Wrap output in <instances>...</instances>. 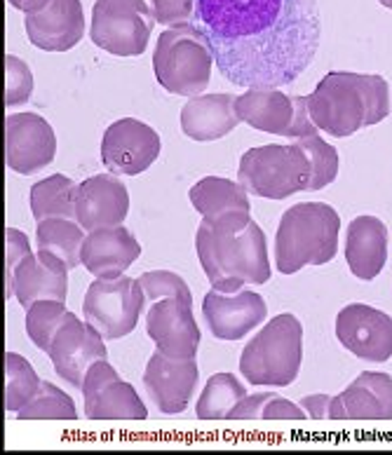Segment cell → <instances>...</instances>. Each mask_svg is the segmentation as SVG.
Instances as JSON below:
<instances>
[{
	"mask_svg": "<svg viewBox=\"0 0 392 455\" xmlns=\"http://www.w3.org/2000/svg\"><path fill=\"white\" fill-rule=\"evenodd\" d=\"M216 68L230 85L280 90L313 64L322 38L317 0H197Z\"/></svg>",
	"mask_w": 392,
	"mask_h": 455,
	"instance_id": "1",
	"label": "cell"
},
{
	"mask_svg": "<svg viewBox=\"0 0 392 455\" xmlns=\"http://www.w3.org/2000/svg\"><path fill=\"white\" fill-rule=\"evenodd\" d=\"M196 251L212 289L237 293L247 284L270 280L268 242L249 212H233L221 219H203L196 233Z\"/></svg>",
	"mask_w": 392,
	"mask_h": 455,
	"instance_id": "2",
	"label": "cell"
},
{
	"mask_svg": "<svg viewBox=\"0 0 392 455\" xmlns=\"http://www.w3.org/2000/svg\"><path fill=\"white\" fill-rule=\"evenodd\" d=\"M315 124L336 139L357 134L390 116L388 80L376 73L329 71L308 94Z\"/></svg>",
	"mask_w": 392,
	"mask_h": 455,
	"instance_id": "3",
	"label": "cell"
},
{
	"mask_svg": "<svg viewBox=\"0 0 392 455\" xmlns=\"http://www.w3.org/2000/svg\"><path fill=\"white\" fill-rule=\"evenodd\" d=\"M340 219L327 202H301L289 207L275 233V266L294 275L306 266H324L339 251Z\"/></svg>",
	"mask_w": 392,
	"mask_h": 455,
	"instance_id": "4",
	"label": "cell"
},
{
	"mask_svg": "<svg viewBox=\"0 0 392 455\" xmlns=\"http://www.w3.org/2000/svg\"><path fill=\"white\" fill-rule=\"evenodd\" d=\"M214 50L200 24H177L157 36L153 73L157 85L179 97H197L212 80Z\"/></svg>",
	"mask_w": 392,
	"mask_h": 455,
	"instance_id": "5",
	"label": "cell"
},
{
	"mask_svg": "<svg viewBox=\"0 0 392 455\" xmlns=\"http://www.w3.org/2000/svg\"><path fill=\"white\" fill-rule=\"evenodd\" d=\"M237 181L249 196L266 200H287L303 190H317L313 160L299 139L294 146L268 143L247 150L240 157Z\"/></svg>",
	"mask_w": 392,
	"mask_h": 455,
	"instance_id": "6",
	"label": "cell"
},
{
	"mask_svg": "<svg viewBox=\"0 0 392 455\" xmlns=\"http://www.w3.org/2000/svg\"><path fill=\"white\" fill-rule=\"evenodd\" d=\"M301 362L303 326L292 313H282L244 345L240 371L256 387H287L299 376Z\"/></svg>",
	"mask_w": 392,
	"mask_h": 455,
	"instance_id": "7",
	"label": "cell"
},
{
	"mask_svg": "<svg viewBox=\"0 0 392 455\" xmlns=\"http://www.w3.org/2000/svg\"><path fill=\"white\" fill-rule=\"evenodd\" d=\"M156 12L146 0H97L92 7V43L116 57L146 52L156 27Z\"/></svg>",
	"mask_w": 392,
	"mask_h": 455,
	"instance_id": "8",
	"label": "cell"
},
{
	"mask_svg": "<svg viewBox=\"0 0 392 455\" xmlns=\"http://www.w3.org/2000/svg\"><path fill=\"white\" fill-rule=\"evenodd\" d=\"M146 306L144 286L132 277L92 282L83 300V315L106 340H120L137 329Z\"/></svg>",
	"mask_w": 392,
	"mask_h": 455,
	"instance_id": "9",
	"label": "cell"
},
{
	"mask_svg": "<svg viewBox=\"0 0 392 455\" xmlns=\"http://www.w3.org/2000/svg\"><path fill=\"white\" fill-rule=\"evenodd\" d=\"M236 108L242 123L277 137L306 139L320 132L308 108V97H289L280 90L261 87L236 97Z\"/></svg>",
	"mask_w": 392,
	"mask_h": 455,
	"instance_id": "10",
	"label": "cell"
},
{
	"mask_svg": "<svg viewBox=\"0 0 392 455\" xmlns=\"http://www.w3.org/2000/svg\"><path fill=\"white\" fill-rule=\"evenodd\" d=\"M160 134L151 124L123 117L118 123L108 124L101 139V163L116 176L144 174L157 157H160Z\"/></svg>",
	"mask_w": 392,
	"mask_h": 455,
	"instance_id": "11",
	"label": "cell"
},
{
	"mask_svg": "<svg viewBox=\"0 0 392 455\" xmlns=\"http://www.w3.org/2000/svg\"><path fill=\"white\" fill-rule=\"evenodd\" d=\"M336 339L355 357L383 364L392 357V317L366 303H350L336 315Z\"/></svg>",
	"mask_w": 392,
	"mask_h": 455,
	"instance_id": "12",
	"label": "cell"
},
{
	"mask_svg": "<svg viewBox=\"0 0 392 455\" xmlns=\"http://www.w3.org/2000/svg\"><path fill=\"white\" fill-rule=\"evenodd\" d=\"M57 156L52 124L36 113H10L5 117V163L17 174H36Z\"/></svg>",
	"mask_w": 392,
	"mask_h": 455,
	"instance_id": "13",
	"label": "cell"
},
{
	"mask_svg": "<svg viewBox=\"0 0 392 455\" xmlns=\"http://www.w3.org/2000/svg\"><path fill=\"white\" fill-rule=\"evenodd\" d=\"M104 336L90 324L80 322L76 315H68L61 329L54 336L47 357L52 359L57 376H61L71 387H83L85 373L94 362L108 357Z\"/></svg>",
	"mask_w": 392,
	"mask_h": 455,
	"instance_id": "14",
	"label": "cell"
},
{
	"mask_svg": "<svg viewBox=\"0 0 392 455\" xmlns=\"http://www.w3.org/2000/svg\"><path fill=\"white\" fill-rule=\"evenodd\" d=\"M146 331L156 350L172 359H196L203 333L193 317V306L179 299L153 303L146 315Z\"/></svg>",
	"mask_w": 392,
	"mask_h": 455,
	"instance_id": "15",
	"label": "cell"
},
{
	"mask_svg": "<svg viewBox=\"0 0 392 455\" xmlns=\"http://www.w3.org/2000/svg\"><path fill=\"white\" fill-rule=\"evenodd\" d=\"M203 315L214 339L240 340L268 317V307L256 291L221 293L212 289L203 300Z\"/></svg>",
	"mask_w": 392,
	"mask_h": 455,
	"instance_id": "16",
	"label": "cell"
},
{
	"mask_svg": "<svg viewBox=\"0 0 392 455\" xmlns=\"http://www.w3.org/2000/svg\"><path fill=\"white\" fill-rule=\"evenodd\" d=\"M144 385L160 413H183L197 385L196 359H172L156 352L146 364Z\"/></svg>",
	"mask_w": 392,
	"mask_h": 455,
	"instance_id": "17",
	"label": "cell"
},
{
	"mask_svg": "<svg viewBox=\"0 0 392 455\" xmlns=\"http://www.w3.org/2000/svg\"><path fill=\"white\" fill-rule=\"evenodd\" d=\"M130 212L127 186L116 174H97L78 183L76 193V221L90 230L123 226Z\"/></svg>",
	"mask_w": 392,
	"mask_h": 455,
	"instance_id": "18",
	"label": "cell"
},
{
	"mask_svg": "<svg viewBox=\"0 0 392 455\" xmlns=\"http://www.w3.org/2000/svg\"><path fill=\"white\" fill-rule=\"evenodd\" d=\"M27 36L45 52H68L85 36V14L80 0H52L45 10L27 14Z\"/></svg>",
	"mask_w": 392,
	"mask_h": 455,
	"instance_id": "19",
	"label": "cell"
},
{
	"mask_svg": "<svg viewBox=\"0 0 392 455\" xmlns=\"http://www.w3.org/2000/svg\"><path fill=\"white\" fill-rule=\"evenodd\" d=\"M139 256L141 244L137 237L124 226H108L87 233L80 263L99 280H118Z\"/></svg>",
	"mask_w": 392,
	"mask_h": 455,
	"instance_id": "20",
	"label": "cell"
},
{
	"mask_svg": "<svg viewBox=\"0 0 392 455\" xmlns=\"http://www.w3.org/2000/svg\"><path fill=\"white\" fill-rule=\"evenodd\" d=\"M68 270L60 256L52 251L38 249V254H28L17 267L12 280V296L20 300L24 310L36 303V300L52 299L64 300L68 296Z\"/></svg>",
	"mask_w": 392,
	"mask_h": 455,
	"instance_id": "21",
	"label": "cell"
},
{
	"mask_svg": "<svg viewBox=\"0 0 392 455\" xmlns=\"http://www.w3.org/2000/svg\"><path fill=\"white\" fill-rule=\"evenodd\" d=\"M240 123L236 97L228 92L197 94L190 97L181 108V130L193 141L207 143L228 137Z\"/></svg>",
	"mask_w": 392,
	"mask_h": 455,
	"instance_id": "22",
	"label": "cell"
},
{
	"mask_svg": "<svg viewBox=\"0 0 392 455\" xmlns=\"http://www.w3.org/2000/svg\"><path fill=\"white\" fill-rule=\"evenodd\" d=\"M346 260L350 273L372 282L388 263V228L376 216H357L346 233Z\"/></svg>",
	"mask_w": 392,
	"mask_h": 455,
	"instance_id": "23",
	"label": "cell"
},
{
	"mask_svg": "<svg viewBox=\"0 0 392 455\" xmlns=\"http://www.w3.org/2000/svg\"><path fill=\"white\" fill-rule=\"evenodd\" d=\"M348 420H392V376L364 371L339 395Z\"/></svg>",
	"mask_w": 392,
	"mask_h": 455,
	"instance_id": "24",
	"label": "cell"
},
{
	"mask_svg": "<svg viewBox=\"0 0 392 455\" xmlns=\"http://www.w3.org/2000/svg\"><path fill=\"white\" fill-rule=\"evenodd\" d=\"M188 200L203 219H221L233 212H252L249 193L240 181H230L221 176H204L188 190Z\"/></svg>",
	"mask_w": 392,
	"mask_h": 455,
	"instance_id": "25",
	"label": "cell"
},
{
	"mask_svg": "<svg viewBox=\"0 0 392 455\" xmlns=\"http://www.w3.org/2000/svg\"><path fill=\"white\" fill-rule=\"evenodd\" d=\"M85 416L90 420H144L148 418V409L130 383L116 378L87 395Z\"/></svg>",
	"mask_w": 392,
	"mask_h": 455,
	"instance_id": "26",
	"label": "cell"
},
{
	"mask_svg": "<svg viewBox=\"0 0 392 455\" xmlns=\"http://www.w3.org/2000/svg\"><path fill=\"white\" fill-rule=\"evenodd\" d=\"M78 183L68 176L52 174L31 188V214L36 221L45 219H76Z\"/></svg>",
	"mask_w": 392,
	"mask_h": 455,
	"instance_id": "27",
	"label": "cell"
},
{
	"mask_svg": "<svg viewBox=\"0 0 392 455\" xmlns=\"http://www.w3.org/2000/svg\"><path fill=\"white\" fill-rule=\"evenodd\" d=\"M85 237V228L80 226L76 219H45V221H38V228H36L38 249H45V251L60 256L71 270L83 266L80 251H83Z\"/></svg>",
	"mask_w": 392,
	"mask_h": 455,
	"instance_id": "28",
	"label": "cell"
},
{
	"mask_svg": "<svg viewBox=\"0 0 392 455\" xmlns=\"http://www.w3.org/2000/svg\"><path fill=\"white\" fill-rule=\"evenodd\" d=\"M247 397L244 385L233 373H214L197 399L196 413L200 420H230V411Z\"/></svg>",
	"mask_w": 392,
	"mask_h": 455,
	"instance_id": "29",
	"label": "cell"
},
{
	"mask_svg": "<svg viewBox=\"0 0 392 455\" xmlns=\"http://www.w3.org/2000/svg\"><path fill=\"white\" fill-rule=\"evenodd\" d=\"M43 380L17 352H5V409L17 413L38 395Z\"/></svg>",
	"mask_w": 392,
	"mask_h": 455,
	"instance_id": "30",
	"label": "cell"
},
{
	"mask_svg": "<svg viewBox=\"0 0 392 455\" xmlns=\"http://www.w3.org/2000/svg\"><path fill=\"white\" fill-rule=\"evenodd\" d=\"M68 315L71 313L66 310L64 300H36L27 310V333L31 343L47 355L54 336H57L61 324L68 319Z\"/></svg>",
	"mask_w": 392,
	"mask_h": 455,
	"instance_id": "31",
	"label": "cell"
},
{
	"mask_svg": "<svg viewBox=\"0 0 392 455\" xmlns=\"http://www.w3.org/2000/svg\"><path fill=\"white\" fill-rule=\"evenodd\" d=\"M17 418L21 420H76L78 409L66 392L43 380L38 395L24 409L17 411Z\"/></svg>",
	"mask_w": 392,
	"mask_h": 455,
	"instance_id": "32",
	"label": "cell"
},
{
	"mask_svg": "<svg viewBox=\"0 0 392 455\" xmlns=\"http://www.w3.org/2000/svg\"><path fill=\"white\" fill-rule=\"evenodd\" d=\"M139 282L144 286L146 300L157 303L163 299H179L193 306V293H190L188 284L183 282L181 275L172 273V270H148L139 277Z\"/></svg>",
	"mask_w": 392,
	"mask_h": 455,
	"instance_id": "33",
	"label": "cell"
},
{
	"mask_svg": "<svg viewBox=\"0 0 392 455\" xmlns=\"http://www.w3.org/2000/svg\"><path fill=\"white\" fill-rule=\"evenodd\" d=\"M33 94V73L27 61L14 54H5V106L27 104Z\"/></svg>",
	"mask_w": 392,
	"mask_h": 455,
	"instance_id": "34",
	"label": "cell"
},
{
	"mask_svg": "<svg viewBox=\"0 0 392 455\" xmlns=\"http://www.w3.org/2000/svg\"><path fill=\"white\" fill-rule=\"evenodd\" d=\"M31 254V242L17 228H5V296H12V280L21 260Z\"/></svg>",
	"mask_w": 392,
	"mask_h": 455,
	"instance_id": "35",
	"label": "cell"
},
{
	"mask_svg": "<svg viewBox=\"0 0 392 455\" xmlns=\"http://www.w3.org/2000/svg\"><path fill=\"white\" fill-rule=\"evenodd\" d=\"M151 5L157 24L177 27V24H186V20H190L197 0H151Z\"/></svg>",
	"mask_w": 392,
	"mask_h": 455,
	"instance_id": "36",
	"label": "cell"
},
{
	"mask_svg": "<svg viewBox=\"0 0 392 455\" xmlns=\"http://www.w3.org/2000/svg\"><path fill=\"white\" fill-rule=\"evenodd\" d=\"M301 406L310 413V418H329V420H348L346 409H343V402L340 397H329V395H308L301 399Z\"/></svg>",
	"mask_w": 392,
	"mask_h": 455,
	"instance_id": "37",
	"label": "cell"
},
{
	"mask_svg": "<svg viewBox=\"0 0 392 455\" xmlns=\"http://www.w3.org/2000/svg\"><path fill=\"white\" fill-rule=\"evenodd\" d=\"M275 392H259V395H247L237 402V406L230 411V420H254L263 418V409L270 402Z\"/></svg>",
	"mask_w": 392,
	"mask_h": 455,
	"instance_id": "38",
	"label": "cell"
},
{
	"mask_svg": "<svg viewBox=\"0 0 392 455\" xmlns=\"http://www.w3.org/2000/svg\"><path fill=\"white\" fill-rule=\"evenodd\" d=\"M308 411L303 406L287 402V399L273 395L263 409V420H306Z\"/></svg>",
	"mask_w": 392,
	"mask_h": 455,
	"instance_id": "39",
	"label": "cell"
},
{
	"mask_svg": "<svg viewBox=\"0 0 392 455\" xmlns=\"http://www.w3.org/2000/svg\"><path fill=\"white\" fill-rule=\"evenodd\" d=\"M14 10H21L24 14H33V12H40V10H45L52 0H7Z\"/></svg>",
	"mask_w": 392,
	"mask_h": 455,
	"instance_id": "40",
	"label": "cell"
},
{
	"mask_svg": "<svg viewBox=\"0 0 392 455\" xmlns=\"http://www.w3.org/2000/svg\"><path fill=\"white\" fill-rule=\"evenodd\" d=\"M379 3L383 7H388V10H392V0H379Z\"/></svg>",
	"mask_w": 392,
	"mask_h": 455,
	"instance_id": "41",
	"label": "cell"
}]
</instances>
